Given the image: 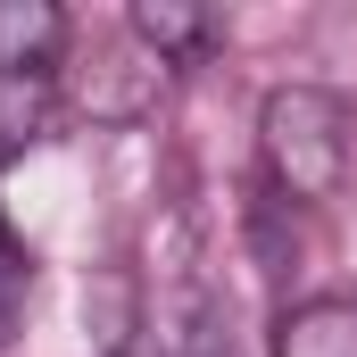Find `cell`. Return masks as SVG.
I'll return each instance as SVG.
<instances>
[{
  "label": "cell",
  "mask_w": 357,
  "mask_h": 357,
  "mask_svg": "<svg viewBox=\"0 0 357 357\" xmlns=\"http://www.w3.org/2000/svg\"><path fill=\"white\" fill-rule=\"evenodd\" d=\"M50 125H59L50 75H0V167H17L33 142H50Z\"/></svg>",
  "instance_id": "5b68a950"
},
{
  "label": "cell",
  "mask_w": 357,
  "mask_h": 357,
  "mask_svg": "<svg viewBox=\"0 0 357 357\" xmlns=\"http://www.w3.org/2000/svg\"><path fill=\"white\" fill-rule=\"evenodd\" d=\"M25 299H33V250L8 233V216H0V333L25 316Z\"/></svg>",
  "instance_id": "8992f818"
},
{
  "label": "cell",
  "mask_w": 357,
  "mask_h": 357,
  "mask_svg": "<svg viewBox=\"0 0 357 357\" xmlns=\"http://www.w3.org/2000/svg\"><path fill=\"white\" fill-rule=\"evenodd\" d=\"M67 42V17L50 0H0V75H42Z\"/></svg>",
  "instance_id": "3957f363"
},
{
  "label": "cell",
  "mask_w": 357,
  "mask_h": 357,
  "mask_svg": "<svg viewBox=\"0 0 357 357\" xmlns=\"http://www.w3.org/2000/svg\"><path fill=\"white\" fill-rule=\"evenodd\" d=\"M258 150H266V175L291 208L307 199H333L349 183V100L324 84H282L258 108Z\"/></svg>",
  "instance_id": "6da1fadb"
},
{
  "label": "cell",
  "mask_w": 357,
  "mask_h": 357,
  "mask_svg": "<svg viewBox=\"0 0 357 357\" xmlns=\"http://www.w3.org/2000/svg\"><path fill=\"white\" fill-rule=\"evenodd\" d=\"M274 357H357V299H299L274 324Z\"/></svg>",
  "instance_id": "7a4b0ae2"
},
{
  "label": "cell",
  "mask_w": 357,
  "mask_h": 357,
  "mask_svg": "<svg viewBox=\"0 0 357 357\" xmlns=\"http://www.w3.org/2000/svg\"><path fill=\"white\" fill-rule=\"evenodd\" d=\"M133 33H142L158 59H183V67H191L199 50L225 42V17H216V8H191V0H142V8H133Z\"/></svg>",
  "instance_id": "277c9868"
}]
</instances>
